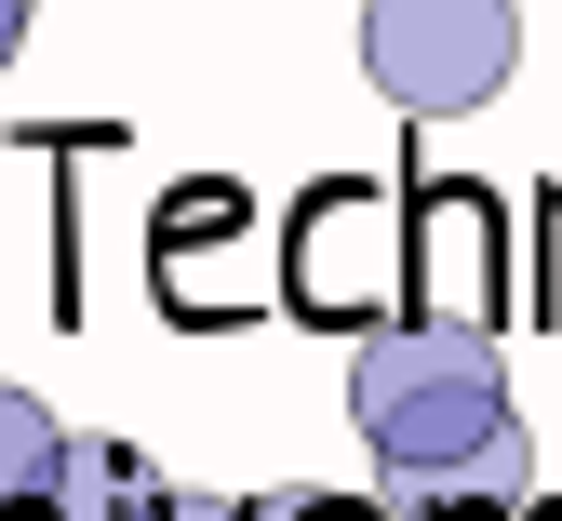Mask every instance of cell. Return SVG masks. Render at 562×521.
Returning <instances> with one entry per match:
<instances>
[{"instance_id": "cell-1", "label": "cell", "mask_w": 562, "mask_h": 521, "mask_svg": "<svg viewBox=\"0 0 562 521\" xmlns=\"http://www.w3.org/2000/svg\"><path fill=\"white\" fill-rule=\"evenodd\" d=\"M348 428H362V455L442 508H482V521H522V415H509V375L496 348H482L469 321H389L348 348Z\"/></svg>"}, {"instance_id": "cell-2", "label": "cell", "mask_w": 562, "mask_h": 521, "mask_svg": "<svg viewBox=\"0 0 562 521\" xmlns=\"http://www.w3.org/2000/svg\"><path fill=\"white\" fill-rule=\"evenodd\" d=\"M509 54H522L509 0H362V67L402 121H469L509 81Z\"/></svg>"}, {"instance_id": "cell-3", "label": "cell", "mask_w": 562, "mask_h": 521, "mask_svg": "<svg viewBox=\"0 0 562 521\" xmlns=\"http://www.w3.org/2000/svg\"><path fill=\"white\" fill-rule=\"evenodd\" d=\"M148 508H161V468L121 441H67V468L41 495V521H148Z\"/></svg>"}, {"instance_id": "cell-4", "label": "cell", "mask_w": 562, "mask_h": 521, "mask_svg": "<svg viewBox=\"0 0 562 521\" xmlns=\"http://www.w3.org/2000/svg\"><path fill=\"white\" fill-rule=\"evenodd\" d=\"M54 468H67V428H54L27 388H0V521H41Z\"/></svg>"}, {"instance_id": "cell-5", "label": "cell", "mask_w": 562, "mask_h": 521, "mask_svg": "<svg viewBox=\"0 0 562 521\" xmlns=\"http://www.w3.org/2000/svg\"><path fill=\"white\" fill-rule=\"evenodd\" d=\"M241 521H429V495H241Z\"/></svg>"}, {"instance_id": "cell-6", "label": "cell", "mask_w": 562, "mask_h": 521, "mask_svg": "<svg viewBox=\"0 0 562 521\" xmlns=\"http://www.w3.org/2000/svg\"><path fill=\"white\" fill-rule=\"evenodd\" d=\"M27 14H41V0H0V67H14V41H27Z\"/></svg>"}]
</instances>
